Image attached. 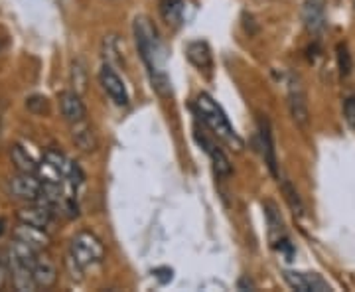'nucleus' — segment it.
<instances>
[{"label": "nucleus", "instance_id": "11", "mask_svg": "<svg viewBox=\"0 0 355 292\" xmlns=\"http://www.w3.org/2000/svg\"><path fill=\"white\" fill-rule=\"evenodd\" d=\"M51 219H53V209L50 205H44V203L38 202H34V205L18 212V221L20 223L32 225L36 229H44V231L50 227Z\"/></svg>", "mask_w": 355, "mask_h": 292}, {"label": "nucleus", "instance_id": "25", "mask_svg": "<svg viewBox=\"0 0 355 292\" xmlns=\"http://www.w3.org/2000/svg\"><path fill=\"white\" fill-rule=\"evenodd\" d=\"M172 275H174V273H172V268H168V267L154 268V277L160 280L162 284H166V282H170V280H172Z\"/></svg>", "mask_w": 355, "mask_h": 292}, {"label": "nucleus", "instance_id": "20", "mask_svg": "<svg viewBox=\"0 0 355 292\" xmlns=\"http://www.w3.org/2000/svg\"><path fill=\"white\" fill-rule=\"evenodd\" d=\"M336 58H338V69H340V76L342 77L349 76V74H352V67H354V62H352V53H349V48H347V44H345V42L338 44Z\"/></svg>", "mask_w": 355, "mask_h": 292}, {"label": "nucleus", "instance_id": "19", "mask_svg": "<svg viewBox=\"0 0 355 292\" xmlns=\"http://www.w3.org/2000/svg\"><path fill=\"white\" fill-rule=\"evenodd\" d=\"M14 237L24 239V241L38 247V249H44L48 245V235L44 233V229H36L32 225H26V223H20V227L14 231Z\"/></svg>", "mask_w": 355, "mask_h": 292}, {"label": "nucleus", "instance_id": "15", "mask_svg": "<svg viewBox=\"0 0 355 292\" xmlns=\"http://www.w3.org/2000/svg\"><path fill=\"white\" fill-rule=\"evenodd\" d=\"M265 214L266 223H268V237H270V243H272V247H279L284 239H288L286 237V229H284V221H282L279 209H277V205L272 202L265 203Z\"/></svg>", "mask_w": 355, "mask_h": 292}, {"label": "nucleus", "instance_id": "12", "mask_svg": "<svg viewBox=\"0 0 355 292\" xmlns=\"http://www.w3.org/2000/svg\"><path fill=\"white\" fill-rule=\"evenodd\" d=\"M196 139L198 142L203 146V151L207 153V156L211 158V164H214V170H216V174L219 178H229L231 176V162H229V158L225 156V153L217 146L216 142L211 139H207L205 135H200V132H196Z\"/></svg>", "mask_w": 355, "mask_h": 292}, {"label": "nucleus", "instance_id": "16", "mask_svg": "<svg viewBox=\"0 0 355 292\" xmlns=\"http://www.w3.org/2000/svg\"><path fill=\"white\" fill-rule=\"evenodd\" d=\"M186 55L190 60L191 65H196L198 69H211L214 65V58H211V50L207 46V42H202V40H196L188 44V50H186Z\"/></svg>", "mask_w": 355, "mask_h": 292}, {"label": "nucleus", "instance_id": "5", "mask_svg": "<svg viewBox=\"0 0 355 292\" xmlns=\"http://www.w3.org/2000/svg\"><path fill=\"white\" fill-rule=\"evenodd\" d=\"M288 109H291L294 123L300 128H308L310 125L308 101H306L304 87L296 77H291V81H288Z\"/></svg>", "mask_w": 355, "mask_h": 292}, {"label": "nucleus", "instance_id": "9", "mask_svg": "<svg viewBox=\"0 0 355 292\" xmlns=\"http://www.w3.org/2000/svg\"><path fill=\"white\" fill-rule=\"evenodd\" d=\"M259 139H261V151L265 164L268 166L270 174L275 178H280L279 174V162H277V151H275V140H272V130L265 117H259Z\"/></svg>", "mask_w": 355, "mask_h": 292}, {"label": "nucleus", "instance_id": "28", "mask_svg": "<svg viewBox=\"0 0 355 292\" xmlns=\"http://www.w3.org/2000/svg\"><path fill=\"white\" fill-rule=\"evenodd\" d=\"M2 231H4V221L0 219V235H2Z\"/></svg>", "mask_w": 355, "mask_h": 292}, {"label": "nucleus", "instance_id": "26", "mask_svg": "<svg viewBox=\"0 0 355 292\" xmlns=\"http://www.w3.org/2000/svg\"><path fill=\"white\" fill-rule=\"evenodd\" d=\"M239 291H245V289H249V291H254V282L251 279H247V277H243L241 280H239Z\"/></svg>", "mask_w": 355, "mask_h": 292}, {"label": "nucleus", "instance_id": "4", "mask_svg": "<svg viewBox=\"0 0 355 292\" xmlns=\"http://www.w3.org/2000/svg\"><path fill=\"white\" fill-rule=\"evenodd\" d=\"M8 191L18 200L38 202L40 194H42V178L38 174L18 172L16 176L8 180Z\"/></svg>", "mask_w": 355, "mask_h": 292}, {"label": "nucleus", "instance_id": "17", "mask_svg": "<svg viewBox=\"0 0 355 292\" xmlns=\"http://www.w3.org/2000/svg\"><path fill=\"white\" fill-rule=\"evenodd\" d=\"M186 2L184 0H160V16L168 26H180L184 22Z\"/></svg>", "mask_w": 355, "mask_h": 292}, {"label": "nucleus", "instance_id": "3", "mask_svg": "<svg viewBox=\"0 0 355 292\" xmlns=\"http://www.w3.org/2000/svg\"><path fill=\"white\" fill-rule=\"evenodd\" d=\"M103 259H105V245L101 239L91 231H79L69 243V253L65 263L71 279L81 280L83 273L103 263Z\"/></svg>", "mask_w": 355, "mask_h": 292}, {"label": "nucleus", "instance_id": "18", "mask_svg": "<svg viewBox=\"0 0 355 292\" xmlns=\"http://www.w3.org/2000/svg\"><path fill=\"white\" fill-rule=\"evenodd\" d=\"M10 158H12V164L16 166L18 172H28V174H38L40 164H36V160L24 151L20 144H14L10 148Z\"/></svg>", "mask_w": 355, "mask_h": 292}, {"label": "nucleus", "instance_id": "23", "mask_svg": "<svg viewBox=\"0 0 355 292\" xmlns=\"http://www.w3.org/2000/svg\"><path fill=\"white\" fill-rule=\"evenodd\" d=\"M26 107L32 111L34 114H44L48 113V99L42 97V95H34L26 101Z\"/></svg>", "mask_w": 355, "mask_h": 292}, {"label": "nucleus", "instance_id": "14", "mask_svg": "<svg viewBox=\"0 0 355 292\" xmlns=\"http://www.w3.org/2000/svg\"><path fill=\"white\" fill-rule=\"evenodd\" d=\"M71 127V139L76 142V146L81 151V153H95L97 146H99V140H97V135L93 127L89 125V121H81V123H76V125H69Z\"/></svg>", "mask_w": 355, "mask_h": 292}, {"label": "nucleus", "instance_id": "24", "mask_svg": "<svg viewBox=\"0 0 355 292\" xmlns=\"http://www.w3.org/2000/svg\"><path fill=\"white\" fill-rule=\"evenodd\" d=\"M343 117H345L347 125L355 130V97H347L343 101Z\"/></svg>", "mask_w": 355, "mask_h": 292}, {"label": "nucleus", "instance_id": "1", "mask_svg": "<svg viewBox=\"0 0 355 292\" xmlns=\"http://www.w3.org/2000/svg\"><path fill=\"white\" fill-rule=\"evenodd\" d=\"M132 34H135V42L139 48L140 60L144 62L148 76H150V83H153L154 91L160 97H168L172 95V83L170 77L166 74V51L162 46L160 34L156 30V26L153 24V20L144 14H140L135 18L132 24Z\"/></svg>", "mask_w": 355, "mask_h": 292}, {"label": "nucleus", "instance_id": "21", "mask_svg": "<svg viewBox=\"0 0 355 292\" xmlns=\"http://www.w3.org/2000/svg\"><path fill=\"white\" fill-rule=\"evenodd\" d=\"M280 182H282L284 198H286L288 205L294 209V214H302V212H304V205H302V200L298 198V191L292 188V184L286 178H280Z\"/></svg>", "mask_w": 355, "mask_h": 292}, {"label": "nucleus", "instance_id": "6", "mask_svg": "<svg viewBox=\"0 0 355 292\" xmlns=\"http://www.w3.org/2000/svg\"><path fill=\"white\" fill-rule=\"evenodd\" d=\"M284 282L296 292H330L331 286L316 273H300V270H284Z\"/></svg>", "mask_w": 355, "mask_h": 292}, {"label": "nucleus", "instance_id": "22", "mask_svg": "<svg viewBox=\"0 0 355 292\" xmlns=\"http://www.w3.org/2000/svg\"><path fill=\"white\" fill-rule=\"evenodd\" d=\"M71 83H73V89L77 93L85 89V83H87V71H85V65L83 62H73L71 67Z\"/></svg>", "mask_w": 355, "mask_h": 292}, {"label": "nucleus", "instance_id": "13", "mask_svg": "<svg viewBox=\"0 0 355 292\" xmlns=\"http://www.w3.org/2000/svg\"><path fill=\"white\" fill-rule=\"evenodd\" d=\"M32 275H34V282H36L38 289H50V286H53V282L58 280L55 265L51 263V259L48 255H44V249L40 251L36 261H34Z\"/></svg>", "mask_w": 355, "mask_h": 292}, {"label": "nucleus", "instance_id": "8", "mask_svg": "<svg viewBox=\"0 0 355 292\" xmlns=\"http://www.w3.org/2000/svg\"><path fill=\"white\" fill-rule=\"evenodd\" d=\"M60 109H62V114H64L67 125H76V123H81L87 119L85 103L81 101V93H77L76 89L64 91L60 95Z\"/></svg>", "mask_w": 355, "mask_h": 292}, {"label": "nucleus", "instance_id": "7", "mask_svg": "<svg viewBox=\"0 0 355 292\" xmlns=\"http://www.w3.org/2000/svg\"><path fill=\"white\" fill-rule=\"evenodd\" d=\"M99 81H101L103 89L109 95V99L116 107H127L128 105V91L123 83V79L114 71L109 64H105L99 71Z\"/></svg>", "mask_w": 355, "mask_h": 292}, {"label": "nucleus", "instance_id": "27", "mask_svg": "<svg viewBox=\"0 0 355 292\" xmlns=\"http://www.w3.org/2000/svg\"><path fill=\"white\" fill-rule=\"evenodd\" d=\"M2 280H4V267H2V263H0V284H2Z\"/></svg>", "mask_w": 355, "mask_h": 292}, {"label": "nucleus", "instance_id": "2", "mask_svg": "<svg viewBox=\"0 0 355 292\" xmlns=\"http://www.w3.org/2000/svg\"><path fill=\"white\" fill-rule=\"evenodd\" d=\"M193 109H196V114L202 119L203 125L214 132L216 139L221 140L223 144H227L231 151L241 153L243 148H245V142H243L241 137L235 132V128L229 123L225 111L219 107V103H217L211 95L200 93V95L196 97Z\"/></svg>", "mask_w": 355, "mask_h": 292}, {"label": "nucleus", "instance_id": "10", "mask_svg": "<svg viewBox=\"0 0 355 292\" xmlns=\"http://www.w3.org/2000/svg\"><path fill=\"white\" fill-rule=\"evenodd\" d=\"M302 20L308 32L322 34L326 30V0H306L302 6Z\"/></svg>", "mask_w": 355, "mask_h": 292}]
</instances>
